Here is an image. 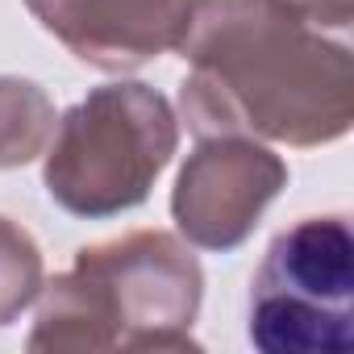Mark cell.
<instances>
[{
  "label": "cell",
  "mask_w": 354,
  "mask_h": 354,
  "mask_svg": "<svg viewBox=\"0 0 354 354\" xmlns=\"http://www.w3.org/2000/svg\"><path fill=\"white\" fill-rule=\"evenodd\" d=\"M180 113L196 138L329 146L354 125V55L283 0H192Z\"/></svg>",
  "instance_id": "cell-1"
},
{
  "label": "cell",
  "mask_w": 354,
  "mask_h": 354,
  "mask_svg": "<svg viewBox=\"0 0 354 354\" xmlns=\"http://www.w3.org/2000/svg\"><path fill=\"white\" fill-rule=\"evenodd\" d=\"M201 300L205 271L192 246L167 230H133L75 250L71 271L42 283L26 346L34 354L201 350L192 337Z\"/></svg>",
  "instance_id": "cell-2"
},
{
  "label": "cell",
  "mask_w": 354,
  "mask_h": 354,
  "mask_svg": "<svg viewBox=\"0 0 354 354\" xmlns=\"http://www.w3.org/2000/svg\"><path fill=\"white\" fill-rule=\"evenodd\" d=\"M180 146V121L162 92L138 80L92 88L71 104L46 142L42 188L84 221L138 209Z\"/></svg>",
  "instance_id": "cell-3"
},
{
  "label": "cell",
  "mask_w": 354,
  "mask_h": 354,
  "mask_svg": "<svg viewBox=\"0 0 354 354\" xmlns=\"http://www.w3.org/2000/svg\"><path fill=\"white\" fill-rule=\"evenodd\" d=\"M246 333L263 354H350L354 234L346 217H304L271 238L250 279Z\"/></svg>",
  "instance_id": "cell-4"
},
{
  "label": "cell",
  "mask_w": 354,
  "mask_h": 354,
  "mask_svg": "<svg viewBox=\"0 0 354 354\" xmlns=\"http://www.w3.org/2000/svg\"><path fill=\"white\" fill-rule=\"evenodd\" d=\"M288 188V162L259 138L209 133L184 158L171 188V217L188 246L230 254L238 250L267 205Z\"/></svg>",
  "instance_id": "cell-5"
},
{
  "label": "cell",
  "mask_w": 354,
  "mask_h": 354,
  "mask_svg": "<svg viewBox=\"0 0 354 354\" xmlns=\"http://www.w3.org/2000/svg\"><path fill=\"white\" fill-rule=\"evenodd\" d=\"M26 9L80 63L109 75L180 50L192 21V0H26Z\"/></svg>",
  "instance_id": "cell-6"
},
{
  "label": "cell",
  "mask_w": 354,
  "mask_h": 354,
  "mask_svg": "<svg viewBox=\"0 0 354 354\" xmlns=\"http://www.w3.org/2000/svg\"><path fill=\"white\" fill-rule=\"evenodd\" d=\"M55 133L50 96L21 75H0V167L34 162Z\"/></svg>",
  "instance_id": "cell-7"
},
{
  "label": "cell",
  "mask_w": 354,
  "mask_h": 354,
  "mask_svg": "<svg viewBox=\"0 0 354 354\" xmlns=\"http://www.w3.org/2000/svg\"><path fill=\"white\" fill-rule=\"evenodd\" d=\"M46 267L34 234L13 217H0V329L13 325L42 292Z\"/></svg>",
  "instance_id": "cell-8"
},
{
  "label": "cell",
  "mask_w": 354,
  "mask_h": 354,
  "mask_svg": "<svg viewBox=\"0 0 354 354\" xmlns=\"http://www.w3.org/2000/svg\"><path fill=\"white\" fill-rule=\"evenodd\" d=\"M283 5L296 9L300 17H308L313 26L329 30V34H346L350 30V17H354L350 0H283Z\"/></svg>",
  "instance_id": "cell-9"
}]
</instances>
